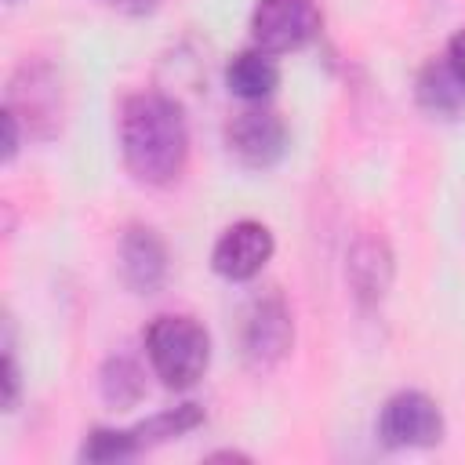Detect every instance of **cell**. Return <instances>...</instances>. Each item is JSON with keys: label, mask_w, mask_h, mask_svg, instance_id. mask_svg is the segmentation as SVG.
<instances>
[{"label": "cell", "mask_w": 465, "mask_h": 465, "mask_svg": "<svg viewBox=\"0 0 465 465\" xmlns=\"http://www.w3.org/2000/svg\"><path fill=\"white\" fill-rule=\"evenodd\" d=\"M120 153L138 182L167 185L182 174L189 131L178 102L167 94H134L120 113Z\"/></svg>", "instance_id": "1"}, {"label": "cell", "mask_w": 465, "mask_h": 465, "mask_svg": "<svg viewBox=\"0 0 465 465\" xmlns=\"http://www.w3.org/2000/svg\"><path fill=\"white\" fill-rule=\"evenodd\" d=\"M145 356L156 378L171 389H189L211 363V338L193 316H156L145 331Z\"/></svg>", "instance_id": "2"}, {"label": "cell", "mask_w": 465, "mask_h": 465, "mask_svg": "<svg viewBox=\"0 0 465 465\" xmlns=\"http://www.w3.org/2000/svg\"><path fill=\"white\" fill-rule=\"evenodd\" d=\"M320 29V11L312 0H258L251 11V36L258 47L280 54L305 47Z\"/></svg>", "instance_id": "3"}, {"label": "cell", "mask_w": 465, "mask_h": 465, "mask_svg": "<svg viewBox=\"0 0 465 465\" xmlns=\"http://www.w3.org/2000/svg\"><path fill=\"white\" fill-rule=\"evenodd\" d=\"M378 436L389 447H432L443 436V414L425 392H396L378 418Z\"/></svg>", "instance_id": "4"}, {"label": "cell", "mask_w": 465, "mask_h": 465, "mask_svg": "<svg viewBox=\"0 0 465 465\" xmlns=\"http://www.w3.org/2000/svg\"><path fill=\"white\" fill-rule=\"evenodd\" d=\"M291 341H294V323L287 305L280 298H258L243 320V360L254 371H269L287 356Z\"/></svg>", "instance_id": "5"}, {"label": "cell", "mask_w": 465, "mask_h": 465, "mask_svg": "<svg viewBox=\"0 0 465 465\" xmlns=\"http://www.w3.org/2000/svg\"><path fill=\"white\" fill-rule=\"evenodd\" d=\"M269 258H272V232H269L262 222H254V218L232 222V225L218 236V243H214V251H211L214 272L225 276V280H236V283L258 276Z\"/></svg>", "instance_id": "6"}, {"label": "cell", "mask_w": 465, "mask_h": 465, "mask_svg": "<svg viewBox=\"0 0 465 465\" xmlns=\"http://www.w3.org/2000/svg\"><path fill=\"white\" fill-rule=\"evenodd\" d=\"M229 153L247 167H272L287 149V127L269 109H243L225 127Z\"/></svg>", "instance_id": "7"}, {"label": "cell", "mask_w": 465, "mask_h": 465, "mask_svg": "<svg viewBox=\"0 0 465 465\" xmlns=\"http://www.w3.org/2000/svg\"><path fill=\"white\" fill-rule=\"evenodd\" d=\"M120 272H124L131 291H138V294L156 291L163 283V276H167V247H163V240L145 225L127 229L124 240H120Z\"/></svg>", "instance_id": "8"}, {"label": "cell", "mask_w": 465, "mask_h": 465, "mask_svg": "<svg viewBox=\"0 0 465 465\" xmlns=\"http://www.w3.org/2000/svg\"><path fill=\"white\" fill-rule=\"evenodd\" d=\"M225 84L236 98L243 102H262L276 91L280 84V65L272 58V51L265 47H247L240 54H232V62L225 65Z\"/></svg>", "instance_id": "9"}, {"label": "cell", "mask_w": 465, "mask_h": 465, "mask_svg": "<svg viewBox=\"0 0 465 465\" xmlns=\"http://www.w3.org/2000/svg\"><path fill=\"white\" fill-rule=\"evenodd\" d=\"M392 280V254L381 236H360L349 251V283L363 302H374L385 294Z\"/></svg>", "instance_id": "10"}, {"label": "cell", "mask_w": 465, "mask_h": 465, "mask_svg": "<svg viewBox=\"0 0 465 465\" xmlns=\"http://www.w3.org/2000/svg\"><path fill=\"white\" fill-rule=\"evenodd\" d=\"M418 98L432 113H454L465 102V84L454 76L447 62H429L418 76Z\"/></svg>", "instance_id": "11"}, {"label": "cell", "mask_w": 465, "mask_h": 465, "mask_svg": "<svg viewBox=\"0 0 465 465\" xmlns=\"http://www.w3.org/2000/svg\"><path fill=\"white\" fill-rule=\"evenodd\" d=\"M98 385H102L105 403H109V407H120V411H124V407H134V403L142 400V392H145L142 371H138V363H134V360H127V356L109 360V363L102 367Z\"/></svg>", "instance_id": "12"}, {"label": "cell", "mask_w": 465, "mask_h": 465, "mask_svg": "<svg viewBox=\"0 0 465 465\" xmlns=\"http://www.w3.org/2000/svg\"><path fill=\"white\" fill-rule=\"evenodd\" d=\"M200 421H203V411L196 403H182L174 411L153 414L149 421L134 425V440H138V447H153V443H163V440H174V436L193 432Z\"/></svg>", "instance_id": "13"}, {"label": "cell", "mask_w": 465, "mask_h": 465, "mask_svg": "<svg viewBox=\"0 0 465 465\" xmlns=\"http://www.w3.org/2000/svg\"><path fill=\"white\" fill-rule=\"evenodd\" d=\"M138 440H134V429H94L84 447H80V458L84 461H124L131 454H138Z\"/></svg>", "instance_id": "14"}, {"label": "cell", "mask_w": 465, "mask_h": 465, "mask_svg": "<svg viewBox=\"0 0 465 465\" xmlns=\"http://www.w3.org/2000/svg\"><path fill=\"white\" fill-rule=\"evenodd\" d=\"M18 403V367H15V356L4 352V407L11 411Z\"/></svg>", "instance_id": "15"}, {"label": "cell", "mask_w": 465, "mask_h": 465, "mask_svg": "<svg viewBox=\"0 0 465 465\" xmlns=\"http://www.w3.org/2000/svg\"><path fill=\"white\" fill-rule=\"evenodd\" d=\"M447 65H450L454 76L465 84V29L450 36V44H447Z\"/></svg>", "instance_id": "16"}, {"label": "cell", "mask_w": 465, "mask_h": 465, "mask_svg": "<svg viewBox=\"0 0 465 465\" xmlns=\"http://www.w3.org/2000/svg\"><path fill=\"white\" fill-rule=\"evenodd\" d=\"M18 153V113L7 105L4 109V160H11Z\"/></svg>", "instance_id": "17"}, {"label": "cell", "mask_w": 465, "mask_h": 465, "mask_svg": "<svg viewBox=\"0 0 465 465\" xmlns=\"http://www.w3.org/2000/svg\"><path fill=\"white\" fill-rule=\"evenodd\" d=\"M113 4H116V7H124L127 15H149L160 0H113Z\"/></svg>", "instance_id": "18"}]
</instances>
